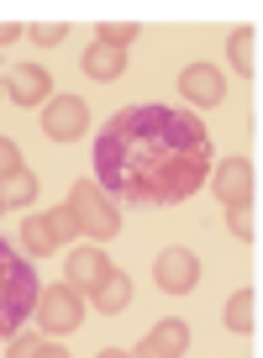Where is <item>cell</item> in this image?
I'll list each match as a JSON object with an SVG mask.
<instances>
[{"instance_id":"cell-1","label":"cell","mask_w":263,"mask_h":358,"mask_svg":"<svg viewBox=\"0 0 263 358\" xmlns=\"http://www.w3.org/2000/svg\"><path fill=\"white\" fill-rule=\"evenodd\" d=\"M211 179V132L185 106H127L95 132V185L127 206H179Z\"/></svg>"},{"instance_id":"cell-2","label":"cell","mask_w":263,"mask_h":358,"mask_svg":"<svg viewBox=\"0 0 263 358\" xmlns=\"http://www.w3.org/2000/svg\"><path fill=\"white\" fill-rule=\"evenodd\" d=\"M37 295H43V285H37L32 258L0 237V337L6 343L37 316Z\"/></svg>"},{"instance_id":"cell-3","label":"cell","mask_w":263,"mask_h":358,"mask_svg":"<svg viewBox=\"0 0 263 358\" xmlns=\"http://www.w3.org/2000/svg\"><path fill=\"white\" fill-rule=\"evenodd\" d=\"M69 216H74V227L90 237V243H106V237H116V232H121V211H116V201L100 190L95 179H79L74 190H69Z\"/></svg>"},{"instance_id":"cell-4","label":"cell","mask_w":263,"mask_h":358,"mask_svg":"<svg viewBox=\"0 0 263 358\" xmlns=\"http://www.w3.org/2000/svg\"><path fill=\"white\" fill-rule=\"evenodd\" d=\"M74 232H79V227H74V216H69V206H58V211L27 216V227H22V248H27V253H37V258H48V253H58V248H64Z\"/></svg>"},{"instance_id":"cell-5","label":"cell","mask_w":263,"mask_h":358,"mask_svg":"<svg viewBox=\"0 0 263 358\" xmlns=\"http://www.w3.org/2000/svg\"><path fill=\"white\" fill-rule=\"evenodd\" d=\"M37 322H43V332H53V337L74 332V327L85 322V301H79V290H69V285H48V290L37 295Z\"/></svg>"},{"instance_id":"cell-6","label":"cell","mask_w":263,"mask_h":358,"mask_svg":"<svg viewBox=\"0 0 263 358\" xmlns=\"http://www.w3.org/2000/svg\"><path fill=\"white\" fill-rule=\"evenodd\" d=\"M153 280L164 295H190L200 285V258L190 253V248H164L153 264Z\"/></svg>"},{"instance_id":"cell-7","label":"cell","mask_w":263,"mask_h":358,"mask_svg":"<svg viewBox=\"0 0 263 358\" xmlns=\"http://www.w3.org/2000/svg\"><path fill=\"white\" fill-rule=\"evenodd\" d=\"M211 195H216L221 206H253V195H258V174H253L248 158H227V164L216 169V179H211Z\"/></svg>"},{"instance_id":"cell-8","label":"cell","mask_w":263,"mask_h":358,"mask_svg":"<svg viewBox=\"0 0 263 358\" xmlns=\"http://www.w3.org/2000/svg\"><path fill=\"white\" fill-rule=\"evenodd\" d=\"M85 122H90V106L79 101V95H53V101L43 106V132L53 137V143L85 137Z\"/></svg>"},{"instance_id":"cell-9","label":"cell","mask_w":263,"mask_h":358,"mask_svg":"<svg viewBox=\"0 0 263 358\" xmlns=\"http://www.w3.org/2000/svg\"><path fill=\"white\" fill-rule=\"evenodd\" d=\"M179 95H185L190 106H221L227 79H221L216 64H185V74H179Z\"/></svg>"},{"instance_id":"cell-10","label":"cell","mask_w":263,"mask_h":358,"mask_svg":"<svg viewBox=\"0 0 263 358\" xmlns=\"http://www.w3.org/2000/svg\"><path fill=\"white\" fill-rule=\"evenodd\" d=\"M6 90H11L16 106H43V101H53V74H48L43 64H16L11 79H6Z\"/></svg>"},{"instance_id":"cell-11","label":"cell","mask_w":263,"mask_h":358,"mask_svg":"<svg viewBox=\"0 0 263 358\" xmlns=\"http://www.w3.org/2000/svg\"><path fill=\"white\" fill-rule=\"evenodd\" d=\"M106 274H111V258L106 253H100V248H74V253H69V290H95V285L100 280H106Z\"/></svg>"},{"instance_id":"cell-12","label":"cell","mask_w":263,"mask_h":358,"mask_svg":"<svg viewBox=\"0 0 263 358\" xmlns=\"http://www.w3.org/2000/svg\"><path fill=\"white\" fill-rule=\"evenodd\" d=\"M90 301H95V311H106V316H116V311H127V301H132V274H121V268H111L106 280L90 290Z\"/></svg>"},{"instance_id":"cell-13","label":"cell","mask_w":263,"mask_h":358,"mask_svg":"<svg viewBox=\"0 0 263 358\" xmlns=\"http://www.w3.org/2000/svg\"><path fill=\"white\" fill-rule=\"evenodd\" d=\"M148 343H153L164 358H185V348H190V327L179 322V316H164V322L148 332Z\"/></svg>"},{"instance_id":"cell-14","label":"cell","mask_w":263,"mask_h":358,"mask_svg":"<svg viewBox=\"0 0 263 358\" xmlns=\"http://www.w3.org/2000/svg\"><path fill=\"white\" fill-rule=\"evenodd\" d=\"M79 69H85V74L90 79H100V85H106V79H116L121 74V69H127V53H116V48H85V64H79Z\"/></svg>"},{"instance_id":"cell-15","label":"cell","mask_w":263,"mask_h":358,"mask_svg":"<svg viewBox=\"0 0 263 358\" xmlns=\"http://www.w3.org/2000/svg\"><path fill=\"white\" fill-rule=\"evenodd\" d=\"M227 58H232V69H237V74H258V37L248 32V27H242V32H232L227 37Z\"/></svg>"},{"instance_id":"cell-16","label":"cell","mask_w":263,"mask_h":358,"mask_svg":"<svg viewBox=\"0 0 263 358\" xmlns=\"http://www.w3.org/2000/svg\"><path fill=\"white\" fill-rule=\"evenodd\" d=\"M37 195V174L32 169H16V174L0 179V206H32Z\"/></svg>"},{"instance_id":"cell-17","label":"cell","mask_w":263,"mask_h":358,"mask_svg":"<svg viewBox=\"0 0 263 358\" xmlns=\"http://www.w3.org/2000/svg\"><path fill=\"white\" fill-rule=\"evenodd\" d=\"M227 327L232 332H253V327H258V295L253 290H237L227 301Z\"/></svg>"},{"instance_id":"cell-18","label":"cell","mask_w":263,"mask_h":358,"mask_svg":"<svg viewBox=\"0 0 263 358\" xmlns=\"http://www.w3.org/2000/svg\"><path fill=\"white\" fill-rule=\"evenodd\" d=\"M6 358H69V353L58 343H48V337H37V332H16Z\"/></svg>"},{"instance_id":"cell-19","label":"cell","mask_w":263,"mask_h":358,"mask_svg":"<svg viewBox=\"0 0 263 358\" xmlns=\"http://www.w3.org/2000/svg\"><path fill=\"white\" fill-rule=\"evenodd\" d=\"M137 32H143L137 22H106V27H100V37H95V43H100V48H116V53H127V48L137 43Z\"/></svg>"},{"instance_id":"cell-20","label":"cell","mask_w":263,"mask_h":358,"mask_svg":"<svg viewBox=\"0 0 263 358\" xmlns=\"http://www.w3.org/2000/svg\"><path fill=\"white\" fill-rule=\"evenodd\" d=\"M227 227H232V237L253 243V237H258V211H253V206H232V211H227Z\"/></svg>"},{"instance_id":"cell-21","label":"cell","mask_w":263,"mask_h":358,"mask_svg":"<svg viewBox=\"0 0 263 358\" xmlns=\"http://www.w3.org/2000/svg\"><path fill=\"white\" fill-rule=\"evenodd\" d=\"M64 37H69L64 22H37V27H32V43H37V48H58Z\"/></svg>"},{"instance_id":"cell-22","label":"cell","mask_w":263,"mask_h":358,"mask_svg":"<svg viewBox=\"0 0 263 358\" xmlns=\"http://www.w3.org/2000/svg\"><path fill=\"white\" fill-rule=\"evenodd\" d=\"M16 169H27V164H22V148H16L11 137L0 132V179H6V174H16Z\"/></svg>"},{"instance_id":"cell-23","label":"cell","mask_w":263,"mask_h":358,"mask_svg":"<svg viewBox=\"0 0 263 358\" xmlns=\"http://www.w3.org/2000/svg\"><path fill=\"white\" fill-rule=\"evenodd\" d=\"M16 37H22V27H16V22H0V48L16 43Z\"/></svg>"},{"instance_id":"cell-24","label":"cell","mask_w":263,"mask_h":358,"mask_svg":"<svg viewBox=\"0 0 263 358\" xmlns=\"http://www.w3.org/2000/svg\"><path fill=\"white\" fill-rule=\"evenodd\" d=\"M127 358H164V353H158V348L153 343H137V348H132V353Z\"/></svg>"},{"instance_id":"cell-25","label":"cell","mask_w":263,"mask_h":358,"mask_svg":"<svg viewBox=\"0 0 263 358\" xmlns=\"http://www.w3.org/2000/svg\"><path fill=\"white\" fill-rule=\"evenodd\" d=\"M95 358H127V353H121V348H100Z\"/></svg>"},{"instance_id":"cell-26","label":"cell","mask_w":263,"mask_h":358,"mask_svg":"<svg viewBox=\"0 0 263 358\" xmlns=\"http://www.w3.org/2000/svg\"><path fill=\"white\" fill-rule=\"evenodd\" d=\"M0 211H6V206H0Z\"/></svg>"}]
</instances>
